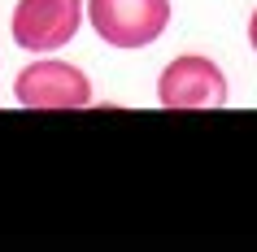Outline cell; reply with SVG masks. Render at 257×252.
Returning a JSON list of instances; mask_svg holds the SVG:
<instances>
[{
  "mask_svg": "<svg viewBox=\"0 0 257 252\" xmlns=\"http://www.w3.org/2000/svg\"><path fill=\"white\" fill-rule=\"evenodd\" d=\"M96 35L113 48H144L166 31L170 0H87Z\"/></svg>",
  "mask_w": 257,
  "mask_h": 252,
  "instance_id": "cell-1",
  "label": "cell"
},
{
  "mask_svg": "<svg viewBox=\"0 0 257 252\" xmlns=\"http://www.w3.org/2000/svg\"><path fill=\"white\" fill-rule=\"evenodd\" d=\"M227 96V74L201 53L175 57L157 79V100L166 109H222Z\"/></svg>",
  "mask_w": 257,
  "mask_h": 252,
  "instance_id": "cell-2",
  "label": "cell"
},
{
  "mask_svg": "<svg viewBox=\"0 0 257 252\" xmlns=\"http://www.w3.org/2000/svg\"><path fill=\"white\" fill-rule=\"evenodd\" d=\"M14 40L27 53H53L74 40L83 27V0H18L14 9Z\"/></svg>",
  "mask_w": 257,
  "mask_h": 252,
  "instance_id": "cell-3",
  "label": "cell"
},
{
  "mask_svg": "<svg viewBox=\"0 0 257 252\" xmlns=\"http://www.w3.org/2000/svg\"><path fill=\"white\" fill-rule=\"evenodd\" d=\"M18 105L27 109H83L92 105V83L79 66L66 61H35L14 83Z\"/></svg>",
  "mask_w": 257,
  "mask_h": 252,
  "instance_id": "cell-4",
  "label": "cell"
},
{
  "mask_svg": "<svg viewBox=\"0 0 257 252\" xmlns=\"http://www.w3.org/2000/svg\"><path fill=\"white\" fill-rule=\"evenodd\" d=\"M248 40H253V53H257V9H253V22H248Z\"/></svg>",
  "mask_w": 257,
  "mask_h": 252,
  "instance_id": "cell-5",
  "label": "cell"
}]
</instances>
